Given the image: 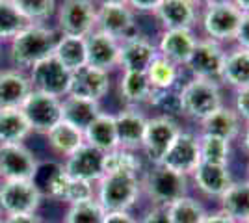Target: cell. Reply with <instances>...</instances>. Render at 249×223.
Listing matches in <instances>:
<instances>
[{"instance_id": "obj_1", "label": "cell", "mask_w": 249, "mask_h": 223, "mask_svg": "<svg viewBox=\"0 0 249 223\" xmlns=\"http://www.w3.org/2000/svg\"><path fill=\"white\" fill-rule=\"evenodd\" d=\"M142 195H145L153 206H169L177 199L190 193V177L166 168L164 164H151L149 170L140 175Z\"/></svg>"}, {"instance_id": "obj_2", "label": "cell", "mask_w": 249, "mask_h": 223, "mask_svg": "<svg viewBox=\"0 0 249 223\" xmlns=\"http://www.w3.org/2000/svg\"><path fill=\"white\" fill-rule=\"evenodd\" d=\"M178 99L180 114L197 125L225 104L223 86L203 78H190L188 82L180 84Z\"/></svg>"}, {"instance_id": "obj_3", "label": "cell", "mask_w": 249, "mask_h": 223, "mask_svg": "<svg viewBox=\"0 0 249 223\" xmlns=\"http://www.w3.org/2000/svg\"><path fill=\"white\" fill-rule=\"evenodd\" d=\"M58 34L43 24H28L11 39L10 58L17 69H30L37 62L52 56Z\"/></svg>"}, {"instance_id": "obj_4", "label": "cell", "mask_w": 249, "mask_h": 223, "mask_svg": "<svg viewBox=\"0 0 249 223\" xmlns=\"http://www.w3.org/2000/svg\"><path fill=\"white\" fill-rule=\"evenodd\" d=\"M142 197L140 175L114 173L104 175L97 182L95 199L101 203L106 212H130Z\"/></svg>"}, {"instance_id": "obj_5", "label": "cell", "mask_w": 249, "mask_h": 223, "mask_svg": "<svg viewBox=\"0 0 249 223\" xmlns=\"http://www.w3.org/2000/svg\"><path fill=\"white\" fill-rule=\"evenodd\" d=\"M242 11L231 0L207 4L199 11L197 26L201 30V37H207L221 45L234 43Z\"/></svg>"}, {"instance_id": "obj_6", "label": "cell", "mask_w": 249, "mask_h": 223, "mask_svg": "<svg viewBox=\"0 0 249 223\" xmlns=\"http://www.w3.org/2000/svg\"><path fill=\"white\" fill-rule=\"evenodd\" d=\"M43 193L36 181L0 182V216L34 214L41 206Z\"/></svg>"}, {"instance_id": "obj_7", "label": "cell", "mask_w": 249, "mask_h": 223, "mask_svg": "<svg viewBox=\"0 0 249 223\" xmlns=\"http://www.w3.org/2000/svg\"><path fill=\"white\" fill-rule=\"evenodd\" d=\"M225 56H227L225 45L199 35L197 45L192 56L188 58L184 69L190 73L192 78H203V80H212V82L221 84Z\"/></svg>"}, {"instance_id": "obj_8", "label": "cell", "mask_w": 249, "mask_h": 223, "mask_svg": "<svg viewBox=\"0 0 249 223\" xmlns=\"http://www.w3.org/2000/svg\"><path fill=\"white\" fill-rule=\"evenodd\" d=\"M182 130L180 123L167 116H156L147 119L145 136L142 143V153L149 164H162L169 147L173 145L178 132Z\"/></svg>"}, {"instance_id": "obj_9", "label": "cell", "mask_w": 249, "mask_h": 223, "mask_svg": "<svg viewBox=\"0 0 249 223\" xmlns=\"http://www.w3.org/2000/svg\"><path fill=\"white\" fill-rule=\"evenodd\" d=\"M97 26V4L93 0H62L58 8V28L63 35L86 37Z\"/></svg>"}, {"instance_id": "obj_10", "label": "cell", "mask_w": 249, "mask_h": 223, "mask_svg": "<svg viewBox=\"0 0 249 223\" xmlns=\"http://www.w3.org/2000/svg\"><path fill=\"white\" fill-rule=\"evenodd\" d=\"M28 78H30V86L34 91L47 93L58 99H63L69 93L71 71L65 69L54 56H49L30 67Z\"/></svg>"}, {"instance_id": "obj_11", "label": "cell", "mask_w": 249, "mask_h": 223, "mask_svg": "<svg viewBox=\"0 0 249 223\" xmlns=\"http://www.w3.org/2000/svg\"><path fill=\"white\" fill-rule=\"evenodd\" d=\"M21 110L30 125L32 132L47 134L52 127H56L62 121V99L39 93L34 89L24 99Z\"/></svg>"}, {"instance_id": "obj_12", "label": "cell", "mask_w": 249, "mask_h": 223, "mask_svg": "<svg viewBox=\"0 0 249 223\" xmlns=\"http://www.w3.org/2000/svg\"><path fill=\"white\" fill-rule=\"evenodd\" d=\"M37 170L39 162L24 143H0L2 181H34Z\"/></svg>"}, {"instance_id": "obj_13", "label": "cell", "mask_w": 249, "mask_h": 223, "mask_svg": "<svg viewBox=\"0 0 249 223\" xmlns=\"http://www.w3.org/2000/svg\"><path fill=\"white\" fill-rule=\"evenodd\" d=\"M95 30L108 34L119 43L142 34L136 22V13L126 4H97Z\"/></svg>"}, {"instance_id": "obj_14", "label": "cell", "mask_w": 249, "mask_h": 223, "mask_svg": "<svg viewBox=\"0 0 249 223\" xmlns=\"http://www.w3.org/2000/svg\"><path fill=\"white\" fill-rule=\"evenodd\" d=\"M162 164L182 175H192L194 170L201 164V151H199V134L194 130H180L173 145L169 147Z\"/></svg>"}, {"instance_id": "obj_15", "label": "cell", "mask_w": 249, "mask_h": 223, "mask_svg": "<svg viewBox=\"0 0 249 223\" xmlns=\"http://www.w3.org/2000/svg\"><path fill=\"white\" fill-rule=\"evenodd\" d=\"M199 35L194 28H171V30H162L156 41L158 54L167 58L169 62L177 64L184 69L188 58L192 56L196 45H197Z\"/></svg>"}, {"instance_id": "obj_16", "label": "cell", "mask_w": 249, "mask_h": 223, "mask_svg": "<svg viewBox=\"0 0 249 223\" xmlns=\"http://www.w3.org/2000/svg\"><path fill=\"white\" fill-rule=\"evenodd\" d=\"M62 168L73 179L97 184L104 177V153L84 143L71 156L65 158Z\"/></svg>"}, {"instance_id": "obj_17", "label": "cell", "mask_w": 249, "mask_h": 223, "mask_svg": "<svg viewBox=\"0 0 249 223\" xmlns=\"http://www.w3.org/2000/svg\"><path fill=\"white\" fill-rule=\"evenodd\" d=\"M110 91V73L91 65H84L71 73V84L67 95L89 99L101 103Z\"/></svg>"}, {"instance_id": "obj_18", "label": "cell", "mask_w": 249, "mask_h": 223, "mask_svg": "<svg viewBox=\"0 0 249 223\" xmlns=\"http://www.w3.org/2000/svg\"><path fill=\"white\" fill-rule=\"evenodd\" d=\"M232 173L229 166H219V164H207L201 162L194 173L190 175V184L201 191L205 197L210 199H219L225 190L232 184Z\"/></svg>"}, {"instance_id": "obj_19", "label": "cell", "mask_w": 249, "mask_h": 223, "mask_svg": "<svg viewBox=\"0 0 249 223\" xmlns=\"http://www.w3.org/2000/svg\"><path fill=\"white\" fill-rule=\"evenodd\" d=\"M199 8L194 0H162L155 10V19L162 30L171 28H194L199 22Z\"/></svg>"}, {"instance_id": "obj_20", "label": "cell", "mask_w": 249, "mask_h": 223, "mask_svg": "<svg viewBox=\"0 0 249 223\" xmlns=\"http://www.w3.org/2000/svg\"><path fill=\"white\" fill-rule=\"evenodd\" d=\"M114 116L119 147L142 153V143H143L147 119L149 117L142 112V108L132 106H124L121 112H117Z\"/></svg>"}, {"instance_id": "obj_21", "label": "cell", "mask_w": 249, "mask_h": 223, "mask_svg": "<svg viewBox=\"0 0 249 223\" xmlns=\"http://www.w3.org/2000/svg\"><path fill=\"white\" fill-rule=\"evenodd\" d=\"M158 56L156 43L143 34H138L134 37L121 41L119 49V67L123 71H138L145 73L149 65L155 62Z\"/></svg>"}, {"instance_id": "obj_22", "label": "cell", "mask_w": 249, "mask_h": 223, "mask_svg": "<svg viewBox=\"0 0 249 223\" xmlns=\"http://www.w3.org/2000/svg\"><path fill=\"white\" fill-rule=\"evenodd\" d=\"M119 49H121V43L114 37H110L108 34L93 30L89 35H86L88 65L103 69L106 73L119 67Z\"/></svg>"}, {"instance_id": "obj_23", "label": "cell", "mask_w": 249, "mask_h": 223, "mask_svg": "<svg viewBox=\"0 0 249 223\" xmlns=\"http://www.w3.org/2000/svg\"><path fill=\"white\" fill-rule=\"evenodd\" d=\"M242 128H244V121L238 117V114L232 110V106L223 104L212 116H208L205 121L199 123V134H210L232 143L234 139L240 138Z\"/></svg>"}, {"instance_id": "obj_24", "label": "cell", "mask_w": 249, "mask_h": 223, "mask_svg": "<svg viewBox=\"0 0 249 223\" xmlns=\"http://www.w3.org/2000/svg\"><path fill=\"white\" fill-rule=\"evenodd\" d=\"M32 86L28 74L21 69L0 71V108H21L30 95Z\"/></svg>"}, {"instance_id": "obj_25", "label": "cell", "mask_w": 249, "mask_h": 223, "mask_svg": "<svg viewBox=\"0 0 249 223\" xmlns=\"http://www.w3.org/2000/svg\"><path fill=\"white\" fill-rule=\"evenodd\" d=\"M84 141L101 153H110L119 147L117 130H115V116L108 112H101L91 121V125L84 130Z\"/></svg>"}, {"instance_id": "obj_26", "label": "cell", "mask_w": 249, "mask_h": 223, "mask_svg": "<svg viewBox=\"0 0 249 223\" xmlns=\"http://www.w3.org/2000/svg\"><path fill=\"white\" fill-rule=\"evenodd\" d=\"M153 86L149 82L145 73L138 71H123L119 80V93L123 99L124 106L142 108L149 106V101L153 97Z\"/></svg>"}, {"instance_id": "obj_27", "label": "cell", "mask_w": 249, "mask_h": 223, "mask_svg": "<svg viewBox=\"0 0 249 223\" xmlns=\"http://www.w3.org/2000/svg\"><path fill=\"white\" fill-rule=\"evenodd\" d=\"M221 86H229L234 91L249 87V51L242 47L227 49L225 65L221 73Z\"/></svg>"}, {"instance_id": "obj_28", "label": "cell", "mask_w": 249, "mask_h": 223, "mask_svg": "<svg viewBox=\"0 0 249 223\" xmlns=\"http://www.w3.org/2000/svg\"><path fill=\"white\" fill-rule=\"evenodd\" d=\"M103 112L101 103L89 101V99H80V97L67 95L62 99V119L71 123L73 127L86 130L91 125L95 117Z\"/></svg>"}, {"instance_id": "obj_29", "label": "cell", "mask_w": 249, "mask_h": 223, "mask_svg": "<svg viewBox=\"0 0 249 223\" xmlns=\"http://www.w3.org/2000/svg\"><path fill=\"white\" fill-rule=\"evenodd\" d=\"M218 203L219 210L231 216L236 223L249 222V181H232Z\"/></svg>"}, {"instance_id": "obj_30", "label": "cell", "mask_w": 249, "mask_h": 223, "mask_svg": "<svg viewBox=\"0 0 249 223\" xmlns=\"http://www.w3.org/2000/svg\"><path fill=\"white\" fill-rule=\"evenodd\" d=\"M47 139H49V147L62 156L63 160L67 156H71L78 147H82L84 143V132L80 128L73 127L67 121H60L56 127H52L47 132Z\"/></svg>"}, {"instance_id": "obj_31", "label": "cell", "mask_w": 249, "mask_h": 223, "mask_svg": "<svg viewBox=\"0 0 249 223\" xmlns=\"http://www.w3.org/2000/svg\"><path fill=\"white\" fill-rule=\"evenodd\" d=\"M52 56L65 69H69L71 73L76 71V69H80V67H84V65L88 64V60H86V37L63 35V34H60Z\"/></svg>"}, {"instance_id": "obj_32", "label": "cell", "mask_w": 249, "mask_h": 223, "mask_svg": "<svg viewBox=\"0 0 249 223\" xmlns=\"http://www.w3.org/2000/svg\"><path fill=\"white\" fill-rule=\"evenodd\" d=\"M182 67L169 62L164 56H156L155 62L149 65L145 71L149 82L156 91H167V89H177L180 87V76H182Z\"/></svg>"}, {"instance_id": "obj_33", "label": "cell", "mask_w": 249, "mask_h": 223, "mask_svg": "<svg viewBox=\"0 0 249 223\" xmlns=\"http://www.w3.org/2000/svg\"><path fill=\"white\" fill-rule=\"evenodd\" d=\"M30 132L21 108H0V143H22Z\"/></svg>"}, {"instance_id": "obj_34", "label": "cell", "mask_w": 249, "mask_h": 223, "mask_svg": "<svg viewBox=\"0 0 249 223\" xmlns=\"http://www.w3.org/2000/svg\"><path fill=\"white\" fill-rule=\"evenodd\" d=\"M143 158L138 151L117 147L104 154V175L126 173V175H142Z\"/></svg>"}, {"instance_id": "obj_35", "label": "cell", "mask_w": 249, "mask_h": 223, "mask_svg": "<svg viewBox=\"0 0 249 223\" xmlns=\"http://www.w3.org/2000/svg\"><path fill=\"white\" fill-rule=\"evenodd\" d=\"M166 210L171 223H203L208 212L203 203L190 193L171 203L169 206H166Z\"/></svg>"}, {"instance_id": "obj_36", "label": "cell", "mask_w": 249, "mask_h": 223, "mask_svg": "<svg viewBox=\"0 0 249 223\" xmlns=\"http://www.w3.org/2000/svg\"><path fill=\"white\" fill-rule=\"evenodd\" d=\"M199 151H201V162L219 164V166L231 164L232 147H231V141L227 139L216 138L210 134H199Z\"/></svg>"}, {"instance_id": "obj_37", "label": "cell", "mask_w": 249, "mask_h": 223, "mask_svg": "<svg viewBox=\"0 0 249 223\" xmlns=\"http://www.w3.org/2000/svg\"><path fill=\"white\" fill-rule=\"evenodd\" d=\"M28 24H41L56 11V0H11Z\"/></svg>"}, {"instance_id": "obj_38", "label": "cell", "mask_w": 249, "mask_h": 223, "mask_svg": "<svg viewBox=\"0 0 249 223\" xmlns=\"http://www.w3.org/2000/svg\"><path fill=\"white\" fill-rule=\"evenodd\" d=\"M106 210L97 199L69 205L63 223H104Z\"/></svg>"}, {"instance_id": "obj_39", "label": "cell", "mask_w": 249, "mask_h": 223, "mask_svg": "<svg viewBox=\"0 0 249 223\" xmlns=\"http://www.w3.org/2000/svg\"><path fill=\"white\" fill-rule=\"evenodd\" d=\"M28 22L15 10L11 0H0V39H13Z\"/></svg>"}, {"instance_id": "obj_40", "label": "cell", "mask_w": 249, "mask_h": 223, "mask_svg": "<svg viewBox=\"0 0 249 223\" xmlns=\"http://www.w3.org/2000/svg\"><path fill=\"white\" fill-rule=\"evenodd\" d=\"M95 193H97V186H95L93 182L80 181V179L69 177L67 186H65V191H63L62 201H65L67 205L91 201V199H95Z\"/></svg>"}, {"instance_id": "obj_41", "label": "cell", "mask_w": 249, "mask_h": 223, "mask_svg": "<svg viewBox=\"0 0 249 223\" xmlns=\"http://www.w3.org/2000/svg\"><path fill=\"white\" fill-rule=\"evenodd\" d=\"M232 110L238 114V117L244 121V125L249 123V87L236 89L232 95Z\"/></svg>"}, {"instance_id": "obj_42", "label": "cell", "mask_w": 249, "mask_h": 223, "mask_svg": "<svg viewBox=\"0 0 249 223\" xmlns=\"http://www.w3.org/2000/svg\"><path fill=\"white\" fill-rule=\"evenodd\" d=\"M67 181H69V175L63 171V168L60 166L58 170L54 171L49 179V195L54 197V199H60L62 201L63 191H65V186H67Z\"/></svg>"}, {"instance_id": "obj_43", "label": "cell", "mask_w": 249, "mask_h": 223, "mask_svg": "<svg viewBox=\"0 0 249 223\" xmlns=\"http://www.w3.org/2000/svg\"><path fill=\"white\" fill-rule=\"evenodd\" d=\"M234 45L249 51V13H242L238 32H236V37H234Z\"/></svg>"}, {"instance_id": "obj_44", "label": "cell", "mask_w": 249, "mask_h": 223, "mask_svg": "<svg viewBox=\"0 0 249 223\" xmlns=\"http://www.w3.org/2000/svg\"><path fill=\"white\" fill-rule=\"evenodd\" d=\"M140 223H171L169 216L164 206H151L145 212V216L140 220Z\"/></svg>"}, {"instance_id": "obj_45", "label": "cell", "mask_w": 249, "mask_h": 223, "mask_svg": "<svg viewBox=\"0 0 249 223\" xmlns=\"http://www.w3.org/2000/svg\"><path fill=\"white\" fill-rule=\"evenodd\" d=\"M162 0H126V6L134 13H155Z\"/></svg>"}, {"instance_id": "obj_46", "label": "cell", "mask_w": 249, "mask_h": 223, "mask_svg": "<svg viewBox=\"0 0 249 223\" xmlns=\"http://www.w3.org/2000/svg\"><path fill=\"white\" fill-rule=\"evenodd\" d=\"M104 223H140L130 212H106Z\"/></svg>"}, {"instance_id": "obj_47", "label": "cell", "mask_w": 249, "mask_h": 223, "mask_svg": "<svg viewBox=\"0 0 249 223\" xmlns=\"http://www.w3.org/2000/svg\"><path fill=\"white\" fill-rule=\"evenodd\" d=\"M2 223H45L41 216H37V212L34 214H19V216H8L4 218Z\"/></svg>"}, {"instance_id": "obj_48", "label": "cell", "mask_w": 249, "mask_h": 223, "mask_svg": "<svg viewBox=\"0 0 249 223\" xmlns=\"http://www.w3.org/2000/svg\"><path fill=\"white\" fill-rule=\"evenodd\" d=\"M203 223H236V222H234L231 216H227L223 210L216 208V210H212V212H207Z\"/></svg>"}, {"instance_id": "obj_49", "label": "cell", "mask_w": 249, "mask_h": 223, "mask_svg": "<svg viewBox=\"0 0 249 223\" xmlns=\"http://www.w3.org/2000/svg\"><path fill=\"white\" fill-rule=\"evenodd\" d=\"M240 143H242V149L249 154V123L244 125L242 128V134H240Z\"/></svg>"}, {"instance_id": "obj_50", "label": "cell", "mask_w": 249, "mask_h": 223, "mask_svg": "<svg viewBox=\"0 0 249 223\" xmlns=\"http://www.w3.org/2000/svg\"><path fill=\"white\" fill-rule=\"evenodd\" d=\"M242 13H249V0H231Z\"/></svg>"}, {"instance_id": "obj_51", "label": "cell", "mask_w": 249, "mask_h": 223, "mask_svg": "<svg viewBox=\"0 0 249 223\" xmlns=\"http://www.w3.org/2000/svg\"><path fill=\"white\" fill-rule=\"evenodd\" d=\"M196 4H197L199 8H203V6H207V4H212V2H223V0H194Z\"/></svg>"}, {"instance_id": "obj_52", "label": "cell", "mask_w": 249, "mask_h": 223, "mask_svg": "<svg viewBox=\"0 0 249 223\" xmlns=\"http://www.w3.org/2000/svg\"><path fill=\"white\" fill-rule=\"evenodd\" d=\"M99 4H126V0H97Z\"/></svg>"}, {"instance_id": "obj_53", "label": "cell", "mask_w": 249, "mask_h": 223, "mask_svg": "<svg viewBox=\"0 0 249 223\" xmlns=\"http://www.w3.org/2000/svg\"><path fill=\"white\" fill-rule=\"evenodd\" d=\"M246 181H249V162H248V175H246Z\"/></svg>"}, {"instance_id": "obj_54", "label": "cell", "mask_w": 249, "mask_h": 223, "mask_svg": "<svg viewBox=\"0 0 249 223\" xmlns=\"http://www.w3.org/2000/svg\"><path fill=\"white\" fill-rule=\"evenodd\" d=\"M2 220H4V218H2V216H0V223H2Z\"/></svg>"}, {"instance_id": "obj_55", "label": "cell", "mask_w": 249, "mask_h": 223, "mask_svg": "<svg viewBox=\"0 0 249 223\" xmlns=\"http://www.w3.org/2000/svg\"><path fill=\"white\" fill-rule=\"evenodd\" d=\"M246 223H249V222H246Z\"/></svg>"}]
</instances>
